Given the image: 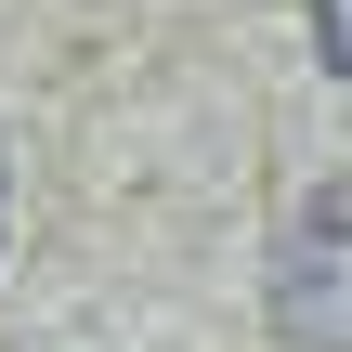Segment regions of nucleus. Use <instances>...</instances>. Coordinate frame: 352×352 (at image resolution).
I'll return each mask as SVG.
<instances>
[{
    "label": "nucleus",
    "instance_id": "3",
    "mask_svg": "<svg viewBox=\"0 0 352 352\" xmlns=\"http://www.w3.org/2000/svg\"><path fill=\"white\" fill-rule=\"evenodd\" d=\"M0 222H13V144H0Z\"/></svg>",
    "mask_w": 352,
    "mask_h": 352
},
{
    "label": "nucleus",
    "instance_id": "1",
    "mask_svg": "<svg viewBox=\"0 0 352 352\" xmlns=\"http://www.w3.org/2000/svg\"><path fill=\"white\" fill-rule=\"evenodd\" d=\"M261 314L287 352H352V183H314L274 235V274H261Z\"/></svg>",
    "mask_w": 352,
    "mask_h": 352
},
{
    "label": "nucleus",
    "instance_id": "2",
    "mask_svg": "<svg viewBox=\"0 0 352 352\" xmlns=\"http://www.w3.org/2000/svg\"><path fill=\"white\" fill-rule=\"evenodd\" d=\"M314 52H327V78H352V0H314Z\"/></svg>",
    "mask_w": 352,
    "mask_h": 352
}]
</instances>
